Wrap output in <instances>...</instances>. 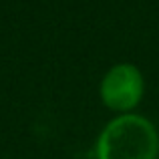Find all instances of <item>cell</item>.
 Listing matches in <instances>:
<instances>
[{
	"label": "cell",
	"mask_w": 159,
	"mask_h": 159,
	"mask_svg": "<svg viewBox=\"0 0 159 159\" xmlns=\"http://www.w3.org/2000/svg\"><path fill=\"white\" fill-rule=\"evenodd\" d=\"M159 137L151 121L141 115H121L105 125L97 141L99 159H155Z\"/></svg>",
	"instance_id": "cell-1"
},
{
	"label": "cell",
	"mask_w": 159,
	"mask_h": 159,
	"mask_svg": "<svg viewBox=\"0 0 159 159\" xmlns=\"http://www.w3.org/2000/svg\"><path fill=\"white\" fill-rule=\"evenodd\" d=\"M143 97V77L129 62L115 65L103 77L101 99L113 111H129Z\"/></svg>",
	"instance_id": "cell-2"
}]
</instances>
